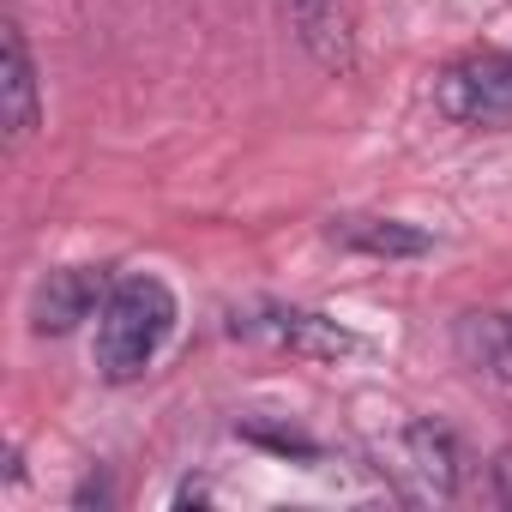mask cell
<instances>
[{
  "mask_svg": "<svg viewBox=\"0 0 512 512\" xmlns=\"http://www.w3.org/2000/svg\"><path fill=\"white\" fill-rule=\"evenodd\" d=\"M175 332V290L163 278H121L109 302L97 308V374L103 380H139L157 350Z\"/></svg>",
  "mask_w": 512,
  "mask_h": 512,
  "instance_id": "6da1fadb",
  "label": "cell"
},
{
  "mask_svg": "<svg viewBox=\"0 0 512 512\" xmlns=\"http://www.w3.org/2000/svg\"><path fill=\"white\" fill-rule=\"evenodd\" d=\"M434 109L452 127H512V55H464L434 79Z\"/></svg>",
  "mask_w": 512,
  "mask_h": 512,
  "instance_id": "7a4b0ae2",
  "label": "cell"
},
{
  "mask_svg": "<svg viewBox=\"0 0 512 512\" xmlns=\"http://www.w3.org/2000/svg\"><path fill=\"white\" fill-rule=\"evenodd\" d=\"M235 332L278 344V350H296V356H314V362H338V356L362 350V338L350 326H338L326 314H308V308H253V314H235Z\"/></svg>",
  "mask_w": 512,
  "mask_h": 512,
  "instance_id": "3957f363",
  "label": "cell"
},
{
  "mask_svg": "<svg viewBox=\"0 0 512 512\" xmlns=\"http://www.w3.org/2000/svg\"><path fill=\"white\" fill-rule=\"evenodd\" d=\"M115 278L103 266H61L31 290V332L37 338H67L73 326H85L103 302H109Z\"/></svg>",
  "mask_w": 512,
  "mask_h": 512,
  "instance_id": "277c9868",
  "label": "cell"
},
{
  "mask_svg": "<svg viewBox=\"0 0 512 512\" xmlns=\"http://www.w3.org/2000/svg\"><path fill=\"white\" fill-rule=\"evenodd\" d=\"M398 452H404V464H392V476H404L410 500H452V488H458V452H452V440L434 422H410L404 440H398Z\"/></svg>",
  "mask_w": 512,
  "mask_h": 512,
  "instance_id": "5b68a950",
  "label": "cell"
},
{
  "mask_svg": "<svg viewBox=\"0 0 512 512\" xmlns=\"http://www.w3.org/2000/svg\"><path fill=\"white\" fill-rule=\"evenodd\" d=\"M296 37L308 43V55L326 73H350L356 67V19H350V0H284Z\"/></svg>",
  "mask_w": 512,
  "mask_h": 512,
  "instance_id": "8992f818",
  "label": "cell"
},
{
  "mask_svg": "<svg viewBox=\"0 0 512 512\" xmlns=\"http://www.w3.org/2000/svg\"><path fill=\"white\" fill-rule=\"evenodd\" d=\"M332 241L356 247V253H374V260H416V253H428V229L404 223V217H338L332 223Z\"/></svg>",
  "mask_w": 512,
  "mask_h": 512,
  "instance_id": "52a82bcc",
  "label": "cell"
},
{
  "mask_svg": "<svg viewBox=\"0 0 512 512\" xmlns=\"http://www.w3.org/2000/svg\"><path fill=\"white\" fill-rule=\"evenodd\" d=\"M37 67H31V49H25V31L7 25V133L13 139H31L37 133Z\"/></svg>",
  "mask_w": 512,
  "mask_h": 512,
  "instance_id": "ba28073f",
  "label": "cell"
},
{
  "mask_svg": "<svg viewBox=\"0 0 512 512\" xmlns=\"http://www.w3.org/2000/svg\"><path fill=\"white\" fill-rule=\"evenodd\" d=\"M458 344L476 362V374L512 386V314H470L464 332H458Z\"/></svg>",
  "mask_w": 512,
  "mask_h": 512,
  "instance_id": "9c48e42d",
  "label": "cell"
},
{
  "mask_svg": "<svg viewBox=\"0 0 512 512\" xmlns=\"http://www.w3.org/2000/svg\"><path fill=\"white\" fill-rule=\"evenodd\" d=\"M488 494H494L500 506H512V446H506V452L488 464Z\"/></svg>",
  "mask_w": 512,
  "mask_h": 512,
  "instance_id": "30bf717a",
  "label": "cell"
}]
</instances>
